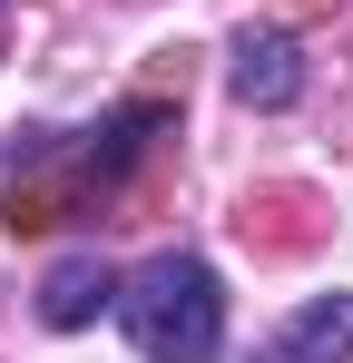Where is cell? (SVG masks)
<instances>
[{
  "mask_svg": "<svg viewBox=\"0 0 353 363\" xmlns=\"http://www.w3.org/2000/svg\"><path fill=\"white\" fill-rule=\"evenodd\" d=\"M118 324L147 363H226V285L206 255H147L138 275H118Z\"/></svg>",
  "mask_w": 353,
  "mask_h": 363,
  "instance_id": "6da1fadb",
  "label": "cell"
},
{
  "mask_svg": "<svg viewBox=\"0 0 353 363\" xmlns=\"http://www.w3.org/2000/svg\"><path fill=\"white\" fill-rule=\"evenodd\" d=\"M226 89L245 99V108H265V118H275V108L304 99V50H294L285 30H255V20H245V30H235V50H226Z\"/></svg>",
  "mask_w": 353,
  "mask_h": 363,
  "instance_id": "7a4b0ae2",
  "label": "cell"
},
{
  "mask_svg": "<svg viewBox=\"0 0 353 363\" xmlns=\"http://www.w3.org/2000/svg\"><path fill=\"white\" fill-rule=\"evenodd\" d=\"M255 363H353V295L344 285L314 295L294 324H275V334L255 344Z\"/></svg>",
  "mask_w": 353,
  "mask_h": 363,
  "instance_id": "3957f363",
  "label": "cell"
},
{
  "mask_svg": "<svg viewBox=\"0 0 353 363\" xmlns=\"http://www.w3.org/2000/svg\"><path fill=\"white\" fill-rule=\"evenodd\" d=\"M118 304V275L99 265V255H59L50 285H40V324H59V334H79V324H99Z\"/></svg>",
  "mask_w": 353,
  "mask_h": 363,
  "instance_id": "277c9868",
  "label": "cell"
}]
</instances>
